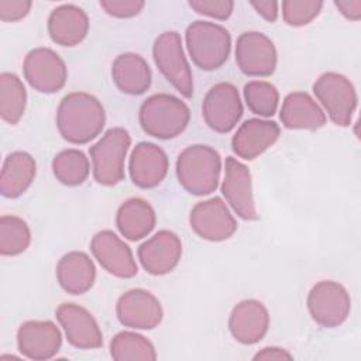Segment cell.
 Listing matches in <instances>:
<instances>
[{
	"mask_svg": "<svg viewBox=\"0 0 361 361\" xmlns=\"http://www.w3.org/2000/svg\"><path fill=\"white\" fill-rule=\"evenodd\" d=\"M312 319L322 327L341 326L351 310V298L347 289L336 281H320L312 286L306 299Z\"/></svg>",
	"mask_w": 361,
	"mask_h": 361,
	"instance_id": "8",
	"label": "cell"
},
{
	"mask_svg": "<svg viewBox=\"0 0 361 361\" xmlns=\"http://www.w3.org/2000/svg\"><path fill=\"white\" fill-rule=\"evenodd\" d=\"M24 78L28 85L41 93L61 90L68 79V69L63 59L49 48H34L24 59Z\"/></svg>",
	"mask_w": 361,
	"mask_h": 361,
	"instance_id": "10",
	"label": "cell"
},
{
	"mask_svg": "<svg viewBox=\"0 0 361 361\" xmlns=\"http://www.w3.org/2000/svg\"><path fill=\"white\" fill-rule=\"evenodd\" d=\"M32 3L30 0H0V20L6 23H14L24 18Z\"/></svg>",
	"mask_w": 361,
	"mask_h": 361,
	"instance_id": "36",
	"label": "cell"
},
{
	"mask_svg": "<svg viewBox=\"0 0 361 361\" xmlns=\"http://www.w3.org/2000/svg\"><path fill=\"white\" fill-rule=\"evenodd\" d=\"M250 4L255 8V11L265 18L269 23L276 21L278 18V13H279V3L278 1H269V0H259V1H250Z\"/></svg>",
	"mask_w": 361,
	"mask_h": 361,
	"instance_id": "38",
	"label": "cell"
},
{
	"mask_svg": "<svg viewBox=\"0 0 361 361\" xmlns=\"http://www.w3.org/2000/svg\"><path fill=\"white\" fill-rule=\"evenodd\" d=\"M244 99L251 113L261 117H271L278 109L279 93L269 82L251 80L244 86Z\"/></svg>",
	"mask_w": 361,
	"mask_h": 361,
	"instance_id": "32",
	"label": "cell"
},
{
	"mask_svg": "<svg viewBox=\"0 0 361 361\" xmlns=\"http://www.w3.org/2000/svg\"><path fill=\"white\" fill-rule=\"evenodd\" d=\"M313 93L334 124L340 127L351 124L358 96L348 78L337 72H326L313 83Z\"/></svg>",
	"mask_w": 361,
	"mask_h": 361,
	"instance_id": "7",
	"label": "cell"
},
{
	"mask_svg": "<svg viewBox=\"0 0 361 361\" xmlns=\"http://www.w3.org/2000/svg\"><path fill=\"white\" fill-rule=\"evenodd\" d=\"M55 314L71 345L80 350L100 348L103 345L102 330L87 309L76 303H62Z\"/></svg>",
	"mask_w": 361,
	"mask_h": 361,
	"instance_id": "15",
	"label": "cell"
},
{
	"mask_svg": "<svg viewBox=\"0 0 361 361\" xmlns=\"http://www.w3.org/2000/svg\"><path fill=\"white\" fill-rule=\"evenodd\" d=\"M52 172L55 178L66 186L82 185L90 172L89 158L75 148L61 151L52 159Z\"/></svg>",
	"mask_w": 361,
	"mask_h": 361,
	"instance_id": "30",
	"label": "cell"
},
{
	"mask_svg": "<svg viewBox=\"0 0 361 361\" xmlns=\"http://www.w3.org/2000/svg\"><path fill=\"white\" fill-rule=\"evenodd\" d=\"M269 327V313L262 302L245 299L238 302L228 317L231 336L241 344H255L264 338Z\"/></svg>",
	"mask_w": 361,
	"mask_h": 361,
	"instance_id": "20",
	"label": "cell"
},
{
	"mask_svg": "<svg viewBox=\"0 0 361 361\" xmlns=\"http://www.w3.org/2000/svg\"><path fill=\"white\" fill-rule=\"evenodd\" d=\"M190 120V110L179 97L157 93L142 102L138 121L142 131L154 138L171 140L185 131Z\"/></svg>",
	"mask_w": 361,
	"mask_h": 361,
	"instance_id": "3",
	"label": "cell"
},
{
	"mask_svg": "<svg viewBox=\"0 0 361 361\" xmlns=\"http://www.w3.org/2000/svg\"><path fill=\"white\" fill-rule=\"evenodd\" d=\"M37 173L35 159L25 151L8 154L1 166L0 192L4 197L16 199L21 196L32 183Z\"/></svg>",
	"mask_w": 361,
	"mask_h": 361,
	"instance_id": "27",
	"label": "cell"
},
{
	"mask_svg": "<svg viewBox=\"0 0 361 361\" xmlns=\"http://www.w3.org/2000/svg\"><path fill=\"white\" fill-rule=\"evenodd\" d=\"M31 243V231L25 220L18 216L0 217V254L14 257L24 252Z\"/></svg>",
	"mask_w": 361,
	"mask_h": 361,
	"instance_id": "31",
	"label": "cell"
},
{
	"mask_svg": "<svg viewBox=\"0 0 361 361\" xmlns=\"http://www.w3.org/2000/svg\"><path fill=\"white\" fill-rule=\"evenodd\" d=\"M224 171L221 193L226 202L243 220H258L259 216L252 196L251 172L247 165L234 157H227Z\"/></svg>",
	"mask_w": 361,
	"mask_h": 361,
	"instance_id": "14",
	"label": "cell"
},
{
	"mask_svg": "<svg viewBox=\"0 0 361 361\" xmlns=\"http://www.w3.org/2000/svg\"><path fill=\"white\" fill-rule=\"evenodd\" d=\"M190 228L203 240L224 241L237 230V221L220 197L196 203L189 214Z\"/></svg>",
	"mask_w": 361,
	"mask_h": 361,
	"instance_id": "12",
	"label": "cell"
},
{
	"mask_svg": "<svg viewBox=\"0 0 361 361\" xmlns=\"http://www.w3.org/2000/svg\"><path fill=\"white\" fill-rule=\"evenodd\" d=\"M221 158L219 152L203 144L186 147L176 159L179 185L190 195L204 196L219 186Z\"/></svg>",
	"mask_w": 361,
	"mask_h": 361,
	"instance_id": "2",
	"label": "cell"
},
{
	"mask_svg": "<svg viewBox=\"0 0 361 361\" xmlns=\"http://www.w3.org/2000/svg\"><path fill=\"white\" fill-rule=\"evenodd\" d=\"M90 251L97 262L117 278H133L138 272L133 251L111 230L96 233L90 241Z\"/></svg>",
	"mask_w": 361,
	"mask_h": 361,
	"instance_id": "16",
	"label": "cell"
},
{
	"mask_svg": "<svg viewBox=\"0 0 361 361\" xmlns=\"http://www.w3.org/2000/svg\"><path fill=\"white\" fill-rule=\"evenodd\" d=\"M192 62L203 71H214L226 63L231 51V35L220 24L197 20L185 32Z\"/></svg>",
	"mask_w": 361,
	"mask_h": 361,
	"instance_id": "4",
	"label": "cell"
},
{
	"mask_svg": "<svg viewBox=\"0 0 361 361\" xmlns=\"http://www.w3.org/2000/svg\"><path fill=\"white\" fill-rule=\"evenodd\" d=\"M206 124L216 133H230L243 116V103L237 87L230 82L216 83L202 103Z\"/></svg>",
	"mask_w": 361,
	"mask_h": 361,
	"instance_id": "9",
	"label": "cell"
},
{
	"mask_svg": "<svg viewBox=\"0 0 361 361\" xmlns=\"http://www.w3.org/2000/svg\"><path fill=\"white\" fill-rule=\"evenodd\" d=\"M56 279L65 292L83 295L94 283L96 267L86 252L71 251L58 261Z\"/></svg>",
	"mask_w": 361,
	"mask_h": 361,
	"instance_id": "24",
	"label": "cell"
},
{
	"mask_svg": "<svg viewBox=\"0 0 361 361\" xmlns=\"http://www.w3.org/2000/svg\"><path fill=\"white\" fill-rule=\"evenodd\" d=\"M281 128L275 121L262 118L245 120L231 138L233 152L245 161H252L265 152L279 138Z\"/></svg>",
	"mask_w": 361,
	"mask_h": 361,
	"instance_id": "21",
	"label": "cell"
},
{
	"mask_svg": "<svg viewBox=\"0 0 361 361\" xmlns=\"http://www.w3.org/2000/svg\"><path fill=\"white\" fill-rule=\"evenodd\" d=\"M100 7L111 17L130 18L144 8L142 0H100Z\"/></svg>",
	"mask_w": 361,
	"mask_h": 361,
	"instance_id": "35",
	"label": "cell"
},
{
	"mask_svg": "<svg viewBox=\"0 0 361 361\" xmlns=\"http://www.w3.org/2000/svg\"><path fill=\"white\" fill-rule=\"evenodd\" d=\"M27 106V90L21 79L11 72L0 75V116L14 126L20 121Z\"/></svg>",
	"mask_w": 361,
	"mask_h": 361,
	"instance_id": "28",
	"label": "cell"
},
{
	"mask_svg": "<svg viewBox=\"0 0 361 361\" xmlns=\"http://www.w3.org/2000/svg\"><path fill=\"white\" fill-rule=\"evenodd\" d=\"M137 255L148 274L165 275L179 264L182 241L173 231L159 230L138 247Z\"/></svg>",
	"mask_w": 361,
	"mask_h": 361,
	"instance_id": "18",
	"label": "cell"
},
{
	"mask_svg": "<svg viewBox=\"0 0 361 361\" xmlns=\"http://www.w3.org/2000/svg\"><path fill=\"white\" fill-rule=\"evenodd\" d=\"M155 223V210L141 197L127 199L120 204L116 214L117 230L130 241H138L147 237L154 230Z\"/></svg>",
	"mask_w": 361,
	"mask_h": 361,
	"instance_id": "26",
	"label": "cell"
},
{
	"mask_svg": "<svg viewBox=\"0 0 361 361\" xmlns=\"http://www.w3.org/2000/svg\"><path fill=\"white\" fill-rule=\"evenodd\" d=\"M334 6L350 21H358L361 18V0H336Z\"/></svg>",
	"mask_w": 361,
	"mask_h": 361,
	"instance_id": "37",
	"label": "cell"
},
{
	"mask_svg": "<svg viewBox=\"0 0 361 361\" xmlns=\"http://www.w3.org/2000/svg\"><path fill=\"white\" fill-rule=\"evenodd\" d=\"M111 78L120 92L131 96L145 93L152 80L147 61L134 52L121 54L113 61Z\"/></svg>",
	"mask_w": 361,
	"mask_h": 361,
	"instance_id": "25",
	"label": "cell"
},
{
	"mask_svg": "<svg viewBox=\"0 0 361 361\" xmlns=\"http://www.w3.org/2000/svg\"><path fill=\"white\" fill-rule=\"evenodd\" d=\"M110 355L116 361H154L157 353L154 344L142 334L120 331L110 341Z\"/></svg>",
	"mask_w": 361,
	"mask_h": 361,
	"instance_id": "29",
	"label": "cell"
},
{
	"mask_svg": "<svg viewBox=\"0 0 361 361\" xmlns=\"http://www.w3.org/2000/svg\"><path fill=\"white\" fill-rule=\"evenodd\" d=\"M276 49L274 42L262 32H243L235 42V62L247 76L265 78L275 72Z\"/></svg>",
	"mask_w": 361,
	"mask_h": 361,
	"instance_id": "11",
	"label": "cell"
},
{
	"mask_svg": "<svg viewBox=\"0 0 361 361\" xmlns=\"http://www.w3.org/2000/svg\"><path fill=\"white\" fill-rule=\"evenodd\" d=\"M106 124V113L93 94L72 92L66 94L56 110V127L63 140L71 144H87L94 140Z\"/></svg>",
	"mask_w": 361,
	"mask_h": 361,
	"instance_id": "1",
	"label": "cell"
},
{
	"mask_svg": "<svg viewBox=\"0 0 361 361\" xmlns=\"http://www.w3.org/2000/svg\"><path fill=\"white\" fill-rule=\"evenodd\" d=\"M47 27L55 44L61 47H75L86 38L89 18L83 8L75 4H62L51 11Z\"/></svg>",
	"mask_w": 361,
	"mask_h": 361,
	"instance_id": "22",
	"label": "cell"
},
{
	"mask_svg": "<svg viewBox=\"0 0 361 361\" xmlns=\"http://www.w3.org/2000/svg\"><path fill=\"white\" fill-rule=\"evenodd\" d=\"M319 0H285L282 1V18L290 27H303L312 23L322 11Z\"/></svg>",
	"mask_w": 361,
	"mask_h": 361,
	"instance_id": "33",
	"label": "cell"
},
{
	"mask_svg": "<svg viewBox=\"0 0 361 361\" xmlns=\"http://www.w3.org/2000/svg\"><path fill=\"white\" fill-rule=\"evenodd\" d=\"M62 334L51 320H28L17 330L18 351L30 360L44 361L56 355Z\"/></svg>",
	"mask_w": 361,
	"mask_h": 361,
	"instance_id": "17",
	"label": "cell"
},
{
	"mask_svg": "<svg viewBox=\"0 0 361 361\" xmlns=\"http://www.w3.org/2000/svg\"><path fill=\"white\" fill-rule=\"evenodd\" d=\"M189 7L197 14H203L216 20H227L234 8L231 0H190Z\"/></svg>",
	"mask_w": 361,
	"mask_h": 361,
	"instance_id": "34",
	"label": "cell"
},
{
	"mask_svg": "<svg viewBox=\"0 0 361 361\" xmlns=\"http://www.w3.org/2000/svg\"><path fill=\"white\" fill-rule=\"evenodd\" d=\"M118 322L135 330H152L164 317L161 302L145 289H130L123 293L116 305Z\"/></svg>",
	"mask_w": 361,
	"mask_h": 361,
	"instance_id": "13",
	"label": "cell"
},
{
	"mask_svg": "<svg viewBox=\"0 0 361 361\" xmlns=\"http://www.w3.org/2000/svg\"><path fill=\"white\" fill-rule=\"evenodd\" d=\"M152 56L165 79L186 99L193 96V75L185 56L182 38L176 31L159 34L152 45Z\"/></svg>",
	"mask_w": 361,
	"mask_h": 361,
	"instance_id": "6",
	"label": "cell"
},
{
	"mask_svg": "<svg viewBox=\"0 0 361 361\" xmlns=\"http://www.w3.org/2000/svg\"><path fill=\"white\" fill-rule=\"evenodd\" d=\"M130 144L128 131L123 127H113L89 148L93 178L99 185L114 186L124 179V164Z\"/></svg>",
	"mask_w": 361,
	"mask_h": 361,
	"instance_id": "5",
	"label": "cell"
},
{
	"mask_svg": "<svg viewBox=\"0 0 361 361\" xmlns=\"http://www.w3.org/2000/svg\"><path fill=\"white\" fill-rule=\"evenodd\" d=\"M169 159L166 152L152 142H138L130 155L128 172L133 183L141 189L158 186L166 176Z\"/></svg>",
	"mask_w": 361,
	"mask_h": 361,
	"instance_id": "19",
	"label": "cell"
},
{
	"mask_svg": "<svg viewBox=\"0 0 361 361\" xmlns=\"http://www.w3.org/2000/svg\"><path fill=\"white\" fill-rule=\"evenodd\" d=\"M279 117L289 130H317L326 124L323 109L305 92L289 93L282 102Z\"/></svg>",
	"mask_w": 361,
	"mask_h": 361,
	"instance_id": "23",
	"label": "cell"
},
{
	"mask_svg": "<svg viewBox=\"0 0 361 361\" xmlns=\"http://www.w3.org/2000/svg\"><path fill=\"white\" fill-rule=\"evenodd\" d=\"M292 354H289L285 348L281 347H265L261 351H258L254 355L255 361H269V360H276V361H282V360H292Z\"/></svg>",
	"mask_w": 361,
	"mask_h": 361,
	"instance_id": "39",
	"label": "cell"
}]
</instances>
